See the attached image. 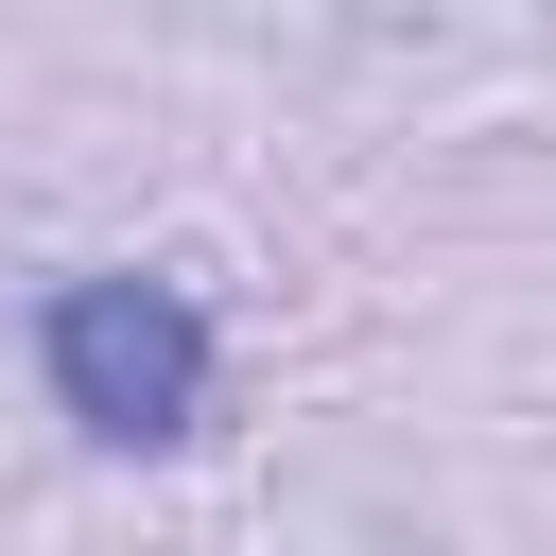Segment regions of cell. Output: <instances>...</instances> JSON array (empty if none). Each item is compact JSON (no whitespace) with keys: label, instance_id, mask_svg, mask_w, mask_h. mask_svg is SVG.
I'll return each mask as SVG.
<instances>
[{"label":"cell","instance_id":"6da1fadb","mask_svg":"<svg viewBox=\"0 0 556 556\" xmlns=\"http://www.w3.org/2000/svg\"><path fill=\"white\" fill-rule=\"evenodd\" d=\"M35 365H52V417L104 434V452H174L208 417V382H226V348H208V313L174 278H52Z\"/></svg>","mask_w":556,"mask_h":556}]
</instances>
